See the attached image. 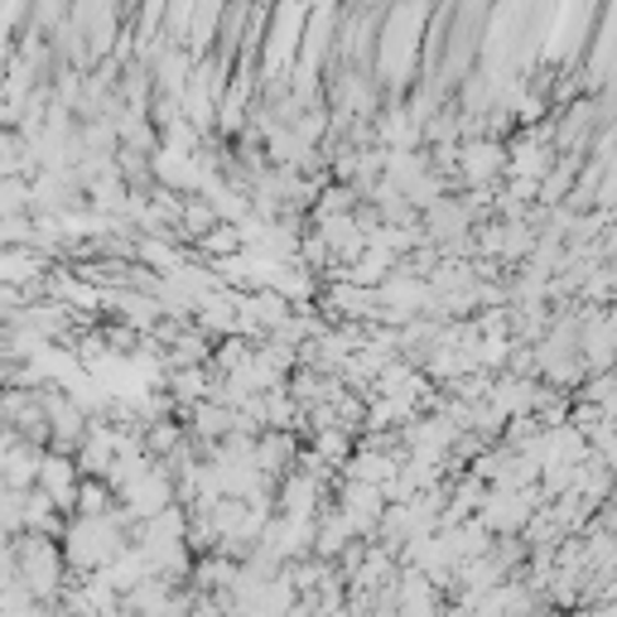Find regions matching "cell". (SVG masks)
Here are the masks:
<instances>
[{
    "label": "cell",
    "mask_w": 617,
    "mask_h": 617,
    "mask_svg": "<svg viewBox=\"0 0 617 617\" xmlns=\"http://www.w3.org/2000/svg\"><path fill=\"white\" fill-rule=\"evenodd\" d=\"M34 488H44L48 498H54L58 512H72V506H78V488H82V468H78V458H68L64 449L44 454V458H39V478H34Z\"/></svg>",
    "instance_id": "obj_3"
},
{
    "label": "cell",
    "mask_w": 617,
    "mask_h": 617,
    "mask_svg": "<svg viewBox=\"0 0 617 617\" xmlns=\"http://www.w3.org/2000/svg\"><path fill=\"white\" fill-rule=\"evenodd\" d=\"M30 213V184L20 174H0V217Z\"/></svg>",
    "instance_id": "obj_5"
},
{
    "label": "cell",
    "mask_w": 617,
    "mask_h": 617,
    "mask_svg": "<svg viewBox=\"0 0 617 617\" xmlns=\"http://www.w3.org/2000/svg\"><path fill=\"white\" fill-rule=\"evenodd\" d=\"M458 169H464L468 184L482 188L506 169V150L498 140H473V145H464V155H458Z\"/></svg>",
    "instance_id": "obj_4"
},
{
    "label": "cell",
    "mask_w": 617,
    "mask_h": 617,
    "mask_svg": "<svg viewBox=\"0 0 617 617\" xmlns=\"http://www.w3.org/2000/svg\"><path fill=\"white\" fill-rule=\"evenodd\" d=\"M126 526H121L116 512H102V516H72V526L64 530V560L82 574H96L126 550Z\"/></svg>",
    "instance_id": "obj_1"
},
{
    "label": "cell",
    "mask_w": 617,
    "mask_h": 617,
    "mask_svg": "<svg viewBox=\"0 0 617 617\" xmlns=\"http://www.w3.org/2000/svg\"><path fill=\"white\" fill-rule=\"evenodd\" d=\"M10 546H15V579L34 598L54 603L58 594H64V570H68L64 546H54L44 530H20Z\"/></svg>",
    "instance_id": "obj_2"
}]
</instances>
